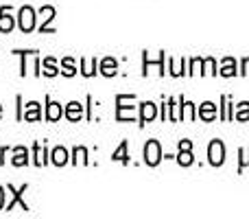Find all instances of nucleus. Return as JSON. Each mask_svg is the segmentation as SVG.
Segmentation results:
<instances>
[{
  "instance_id": "nucleus-20",
  "label": "nucleus",
  "mask_w": 249,
  "mask_h": 219,
  "mask_svg": "<svg viewBox=\"0 0 249 219\" xmlns=\"http://www.w3.org/2000/svg\"><path fill=\"white\" fill-rule=\"evenodd\" d=\"M42 68H44L42 73L46 75V77H55V75L59 73V70H57V61L53 60V57H46V60L42 61Z\"/></svg>"
},
{
  "instance_id": "nucleus-17",
  "label": "nucleus",
  "mask_w": 249,
  "mask_h": 219,
  "mask_svg": "<svg viewBox=\"0 0 249 219\" xmlns=\"http://www.w3.org/2000/svg\"><path fill=\"white\" fill-rule=\"evenodd\" d=\"M51 158H53V164L64 167V164L68 162V151H66L64 147H55V149H53V154H51Z\"/></svg>"
},
{
  "instance_id": "nucleus-5",
  "label": "nucleus",
  "mask_w": 249,
  "mask_h": 219,
  "mask_svg": "<svg viewBox=\"0 0 249 219\" xmlns=\"http://www.w3.org/2000/svg\"><path fill=\"white\" fill-rule=\"evenodd\" d=\"M26 189H29L26 184H24V186H20V189H13V186L9 184V186H7V191L11 193V202L4 204V208H7V211H13V206H16V204H20L22 211H29V204H26L24 199H22V195H24V191H26Z\"/></svg>"
},
{
  "instance_id": "nucleus-28",
  "label": "nucleus",
  "mask_w": 249,
  "mask_h": 219,
  "mask_svg": "<svg viewBox=\"0 0 249 219\" xmlns=\"http://www.w3.org/2000/svg\"><path fill=\"white\" fill-rule=\"evenodd\" d=\"M201 64H203V60L201 57H195L193 61H190V70H188V75H197V73H201Z\"/></svg>"
},
{
  "instance_id": "nucleus-18",
  "label": "nucleus",
  "mask_w": 249,
  "mask_h": 219,
  "mask_svg": "<svg viewBox=\"0 0 249 219\" xmlns=\"http://www.w3.org/2000/svg\"><path fill=\"white\" fill-rule=\"evenodd\" d=\"M127 147H129V142H127V140H123V142H121V147H118V149L114 151V156H112L114 162H116V160H118V162H123V164H127V162H129Z\"/></svg>"
},
{
  "instance_id": "nucleus-34",
  "label": "nucleus",
  "mask_w": 249,
  "mask_h": 219,
  "mask_svg": "<svg viewBox=\"0 0 249 219\" xmlns=\"http://www.w3.org/2000/svg\"><path fill=\"white\" fill-rule=\"evenodd\" d=\"M0 116H2V105H0Z\"/></svg>"
},
{
  "instance_id": "nucleus-31",
  "label": "nucleus",
  "mask_w": 249,
  "mask_h": 219,
  "mask_svg": "<svg viewBox=\"0 0 249 219\" xmlns=\"http://www.w3.org/2000/svg\"><path fill=\"white\" fill-rule=\"evenodd\" d=\"M179 149H193V142L190 140H179Z\"/></svg>"
},
{
  "instance_id": "nucleus-24",
  "label": "nucleus",
  "mask_w": 249,
  "mask_h": 219,
  "mask_svg": "<svg viewBox=\"0 0 249 219\" xmlns=\"http://www.w3.org/2000/svg\"><path fill=\"white\" fill-rule=\"evenodd\" d=\"M72 156H74V160H72V162H74V164H77V162H79V160H81V162H83V164H88V149H86V147H74Z\"/></svg>"
},
{
  "instance_id": "nucleus-3",
  "label": "nucleus",
  "mask_w": 249,
  "mask_h": 219,
  "mask_svg": "<svg viewBox=\"0 0 249 219\" xmlns=\"http://www.w3.org/2000/svg\"><path fill=\"white\" fill-rule=\"evenodd\" d=\"M208 160L212 167H221L225 162V145L221 140H212L208 145Z\"/></svg>"
},
{
  "instance_id": "nucleus-10",
  "label": "nucleus",
  "mask_w": 249,
  "mask_h": 219,
  "mask_svg": "<svg viewBox=\"0 0 249 219\" xmlns=\"http://www.w3.org/2000/svg\"><path fill=\"white\" fill-rule=\"evenodd\" d=\"M61 116H64V108H61V103L46 99V119L48 120H59Z\"/></svg>"
},
{
  "instance_id": "nucleus-26",
  "label": "nucleus",
  "mask_w": 249,
  "mask_h": 219,
  "mask_svg": "<svg viewBox=\"0 0 249 219\" xmlns=\"http://www.w3.org/2000/svg\"><path fill=\"white\" fill-rule=\"evenodd\" d=\"M171 64H173V61H171ZM171 75H173V77H179V75H186V60L175 61V64H173Z\"/></svg>"
},
{
  "instance_id": "nucleus-27",
  "label": "nucleus",
  "mask_w": 249,
  "mask_h": 219,
  "mask_svg": "<svg viewBox=\"0 0 249 219\" xmlns=\"http://www.w3.org/2000/svg\"><path fill=\"white\" fill-rule=\"evenodd\" d=\"M203 66H206V70H203V73H208V75H216V73H219V70H216V61L212 60V57L203 60Z\"/></svg>"
},
{
  "instance_id": "nucleus-19",
  "label": "nucleus",
  "mask_w": 249,
  "mask_h": 219,
  "mask_svg": "<svg viewBox=\"0 0 249 219\" xmlns=\"http://www.w3.org/2000/svg\"><path fill=\"white\" fill-rule=\"evenodd\" d=\"M96 68H99V61L96 60H81V73L86 77H94Z\"/></svg>"
},
{
  "instance_id": "nucleus-14",
  "label": "nucleus",
  "mask_w": 249,
  "mask_h": 219,
  "mask_svg": "<svg viewBox=\"0 0 249 219\" xmlns=\"http://www.w3.org/2000/svg\"><path fill=\"white\" fill-rule=\"evenodd\" d=\"M83 116V105L79 101H70L68 108H66V119L68 120H79Z\"/></svg>"
},
{
  "instance_id": "nucleus-13",
  "label": "nucleus",
  "mask_w": 249,
  "mask_h": 219,
  "mask_svg": "<svg viewBox=\"0 0 249 219\" xmlns=\"http://www.w3.org/2000/svg\"><path fill=\"white\" fill-rule=\"evenodd\" d=\"M199 119L201 120H214L216 119V105L206 101L203 105H199Z\"/></svg>"
},
{
  "instance_id": "nucleus-1",
  "label": "nucleus",
  "mask_w": 249,
  "mask_h": 219,
  "mask_svg": "<svg viewBox=\"0 0 249 219\" xmlns=\"http://www.w3.org/2000/svg\"><path fill=\"white\" fill-rule=\"evenodd\" d=\"M136 97L133 95H118L116 97V119L118 120H131L136 116V108L133 105H127L129 101H133Z\"/></svg>"
},
{
  "instance_id": "nucleus-16",
  "label": "nucleus",
  "mask_w": 249,
  "mask_h": 219,
  "mask_svg": "<svg viewBox=\"0 0 249 219\" xmlns=\"http://www.w3.org/2000/svg\"><path fill=\"white\" fill-rule=\"evenodd\" d=\"M238 70H236V60L234 57H225L223 61H221V75L223 77H234Z\"/></svg>"
},
{
  "instance_id": "nucleus-22",
  "label": "nucleus",
  "mask_w": 249,
  "mask_h": 219,
  "mask_svg": "<svg viewBox=\"0 0 249 219\" xmlns=\"http://www.w3.org/2000/svg\"><path fill=\"white\" fill-rule=\"evenodd\" d=\"M61 73H64L66 77H74V75H77V66H74L72 57H66V60L61 61Z\"/></svg>"
},
{
  "instance_id": "nucleus-32",
  "label": "nucleus",
  "mask_w": 249,
  "mask_h": 219,
  "mask_svg": "<svg viewBox=\"0 0 249 219\" xmlns=\"http://www.w3.org/2000/svg\"><path fill=\"white\" fill-rule=\"evenodd\" d=\"M7 151H9L7 147H0V164L4 162V156H7Z\"/></svg>"
},
{
  "instance_id": "nucleus-8",
  "label": "nucleus",
  "mask_w": 249,
  "mask_h": 219,
  "mask_svg": "<svg viewBox=\"0 0 249 219\" xmlns=\"http://www.w3.org/2000/svg\"><path fill=\"white\" fill-rule=\"evenodd\" d=\"M39 16L44 18V24L39 26V31H42V33H46V31H51V33H53V31H55V29H51V26H48V24H51V22H53V18H55V7H53V4H46V7H42V9H39Z\"/></svg>"
},
{
  "instance_id": "nucleus-30",
  "label": "nucleus",
  "mask_w": 249,
  "mask_h": 219,
  "mask_svg": "<svg viewBox=\"0 0 249 219\" xmlns=\"http://www.w3.org/2000/svg\"><path fill=\"white\" fill-rule=\"evenodd\" d=\"M241 75H249V57H245V60L241 61Z\"/></svg>"
},
{
  "instance_id": "nucleus-25",
  "label": "nucleus",
  "mask_w": 249,
  "mask_h": 219,
  "mask_svg": "<svg viewBox=\"0 0 249 219\" xmlns=\"http://www.w3.org/2000/svg\"><path fill=\"white\" fill-rule=\"evenodd\" d=\"M236 120H249V103L247 101H243L241 105L236 108V116H234Z\"/></svg>"
},
{
  "instance_id": "nucleus-33",
  "label": "nucleus",
  "mask_w": 249,
  "mask_h": 219,
  "mask_svg": "<svg viewBox=\"0 0 249 219\" xmlns=\"http://www.w3.org/2000/svg\"><path fill=\"white\" fill-rule=\"evenodd\" d=\"M2 208H4V189L0 186V211H2Z\"/></svg>"
},
{
  "instance_id": "nucleus-29",
  "label": "nucleus",
  "mask_w": 249,
  "mask_h": 219,
  "mask_svg": "<svg viewBox=\"0 0 249 219\" xmlns=\"http://www.w3.org/2000/svg\"><path fill=\"white\" fill-rule=\"evenodd\" d=\"M249 164V149H241V164H238V171H243Z\"/></svg>"
},
{
  "instance_id": "nucleus-21",
  "label": "nucleus",
  "mask_w": 249,
  "mask_h": 219,
  "mask_svg": "<svg viewBox=\"0 0 249 219\" xmlns=\"http://www.w3.org/2000/svg\"><path fill=\"white\" fill-rule=\"evenodd\" d=\"M177 162H179L181 167H190V164L195 162L193 149H179V154H177Z\"/></svg>"
},
{
  "instance_id": "nucleus-11",
  "label": "nucleus",
  "mask_w": 249,
  "mask_h": 219,
  "mask_svg": "<svg viewBox=\"0 0 249 219\" xmlns=\"http://www.w3.org/2000/svg\"><path fill=\"white\" fill-rule=\"evenodd\" d=\"M11 162H13V167H24V164H29V149H26V147H13Z\"/></svg>"
},
{
  "instance_id": "nucleus-23",
  "label": "nucleus",
  "mask_w": 249,
  "mask_h": 219,
  "mask_svg": "<svg viewBox=\"0 0 249 219\" xmlns=\"http://www.w3.org/2000/svg\"><path fill=\"white\" fill-rule=\"evenodd\" d=\"M195 103H190V101H181V119L186 120H195Z\"/></svg>"
},
{
  "instance_id": "nucleus-9",
  "label": "nucleus",
  "mask_w": 249,
  "mask_h": 219,
  "mask_svg": "<svg viewBox=\"0 0 249 219\" xmlns=\"http://www.w3.org/2000/svg\"><path fill=\"white\" fill-rule=\"evenodd\" d=\"M46 160H48L46 147H44L42 142H35V145H33V164H35V167H44V164H46Z\"/></svg>"
},
{
  "instance_id": "nucleus-2",
  "label": "nucleus",
  "mask_w": 249,
  "mask_h": 219,
  "mask_svg": "<svg viewBox=\"0 0 249 219\" xmlns=\"http://www.w3.org/2000/svg\"><path fill=\"white\" fill-rule=\"evenodd\" d=\"M160 160H162V147H160L158 140L151 138V140L144 145V162L149 164V167H158Z\"/></svg>"
},
{
  "instance_id": "nucleus-6",
  "label": "nucleus",
  "mask_w": 249,
  "mask_h": 219,
  "mask_svg": "<svg viewBox=\"0 0 249 219\" xmlns=\"http://www.w3.org/2000/svg\"><path fill=\"white\" fill-rule=\"evenodd\" d=\"M13 26H16V20H13V16H11V7L2 4V7H0V31L9 33Z\"/></svg>"
},
{
  "instance_id": "nucleus-4",
  "label": "nucleus",
  "mask_w": 249,
  "mask_h": 219,
  "mask_svg": "<svg viewBox=\"0 0 249 219\" xmlns=\"http://www.w3.org/2000/svg\"><path fill=\"white\" fill-rule=\"evenodd\" d=\"M18 24H20L22 33H31L35 29V11L31 7H22L18 13Z\"/></svg>"
},
{
  "instance_id": "nucleus-12",
  "label": "nucleus",
  "mask_w": 249,
  "mask_h": 219,
  "mask_svg": "<svg viewBox=\"0 0 249 219\" xmlns=\"http://www.w3.org/2000/svg\"><path fill=\"white\" fill-rule=\"evenodd\" d=\"M22 119H24V120H39V119H42V112H39V103H37V101L26 103V110L22 112Z\"/></svg>"
},
{
  "instance_id": "nucleus-15",
  "label": "nucleus",
  "mask_w": 249,
  "mask_h": 219,
  "mask_svg": "<svg viewBox=\"0 0 249 219\" xmlns=\"http://www.w3.org/2000/svg\"><path fill=\"white\" fill-rule=\"evenodd\" d=\"M118 70V64L114 57H105L103 61H101V75H105V77H114Z\"/></svg>"
},
{
  "instance_id": "nucleus-7",
  "label": "nucleus",
  "mask_w": 249,
  "mask_h": 219,
  "mask_svg": "<svg viewBox=\"0 0 249 219\" xmlns=\"http://www.w3.org/2000/svg\"><path fill=\"white\" fill-rule=\"evenodd\" d=\"M155 116H158V105L151 103V101H144V103L140 105V125L151 123Z\"/></svg>"
}]
</instances>
